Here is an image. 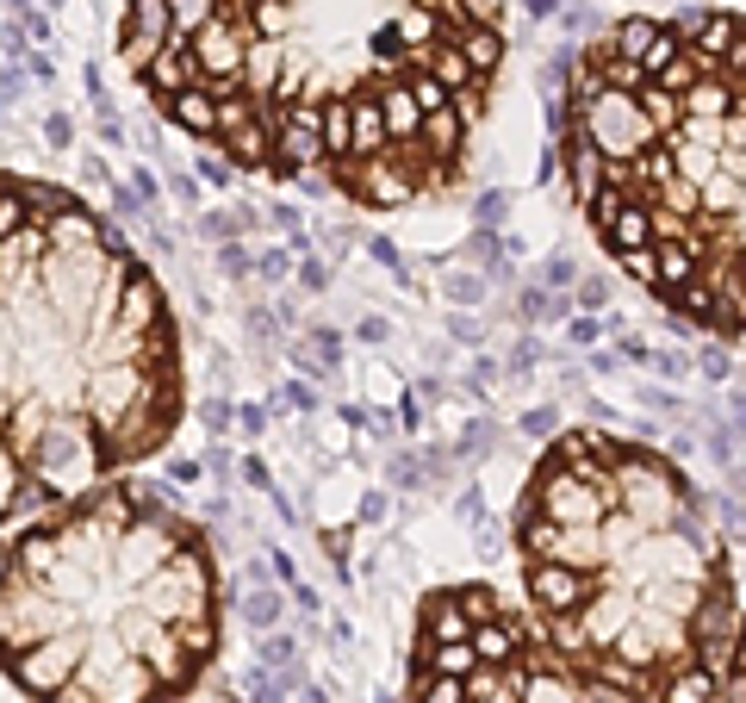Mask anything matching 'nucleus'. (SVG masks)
Wrapping results in <instances>:
<instances>
[{"label":"nucleus","mask_w":746,"mask_h":703,"mask_svg":"<svg viewBox=\"0 0 746 703\" xmlns=\"http://www.w3.org/2000/svg\"><path fill=\"white\" fill-rule=\"evenodd\" d=\"M119 63L262 181L405 212L467 181L504 75L498 0H119Z\"/></svg>","instance_id":"nucleus-1"},{"label":"nucleus","mask_w":746,"mask_h":703,"mask_svg":"<svg viewBox=\"0 0 746 703\" xmlns=\"http://www.w3.org/2000/svg\"><path fill=\"white\" fill-rule=\"evenodd\" d=\"M560 168L597 249L653 305L746 343V13L604 25L560 100Z\"/></svg>","instance_id":"nucleus-2"},{"label":"nucleus","mask_w":746,"mask_h":703,"mask_svg":"<svg viewBox=\"0 0 746 703\" xmlns=\"http://www.w3.org/2000/svg\"><path fill=\"white\" fill-rule=\"evenodd\" d=\"M187 417L181 324L75 187L0 168V529L162 455Z\"/></svg>","instance_id":"nucleus-3"},{"label":"nucleus","mask_w":746,"mask_h":703,"mask_svg":"<svg viewBox=\"0 0 746 703\" xmlns=\"http://www.w3.org/2000/svg\"><path fill=\"white\" fill-rule=\"evenodd\" d=\"M510 548L529 623L585 703H722L746 604L672 455L610 430L554 436L516 492Z\"/></svg>","instance_id":"nucleus-4"},{"label":"nucleus","mask_w":746,"mask_h":703,"mask_svg":"<svg viewBox=\"0 0 746 703\" xmlns=\"http://www.w3.org/2000/svg\"><path fill=\"white\" fill-rule=\"evenodd\" d=\"M218 648L212 536L150 480H106L0 542V672L25 703H187Z\"/></svg>","instance_id":"nucleus-5"},{"label":"nucleus","mask_w":746,"mask_h":703,"mask_svg":"<svg viewBox=\"0 0 746 703\" xmlns=\"http://www.w3.org/2000/svg\"><path fill=\"white\" fill-rule=\"evenodd\" d=\"M405 703H585V691L523 604L485 579H454L423 592L411 616Z\"/></svg>","instance_id":"nucleus-6"},{"label":"nucleus","mask_w":746,"mask_h":703,"mask_svg":"<svg viewBox=\"0 0 746 703\" xmlns=\"http://www.w3.org/2000/svg\"><path fill=\"white\" fill-rule=\"evenodd\" d=\"M722 703H746V616H740V641H734V666H728V691Z\"/></svg>","instance_id":"nucleus-7"}]
</instances>
